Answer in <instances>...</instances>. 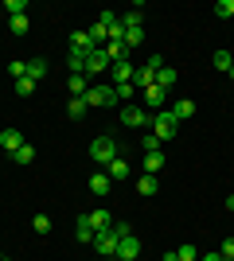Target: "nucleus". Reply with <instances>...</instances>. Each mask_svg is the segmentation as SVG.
I'll return each mask as SVG.
<instances>
[{"label": "nucleus", "instance_id": "2", "mask_svg": "<svg viewBox=\"0 0 234 261\" xmlns=\"http://www.w3.org/2000/svg\"><path fill=\"white\" fill-rule=\"evenodd\" d=\"M113 156H117V141H113V137H98V141L90 144V160H98L101 168H106Z\"/></svg>", "mask_w": 234, "mask_h": 261}, {"label": "nucleus", "instance_id": "4", "mask_svg": "<svg viewBox=\"0 0 234 261\" xmlns=\"http://www.w3.org/2000/svg\"><path fill=\"white\" fill-rule=\"evenodd\" d=\"M86 106H121V101H117L113 86H90L86 90Z\"/></svg>", "mask_w": 234, "mask_h": 261}, {"label": "nucleus", "instance_id": "18", "mask_svg": "<svg viewBox=\"0 0 234 261\" xmlns=\"http://www.w3.org/2000/svg\"><path fill=\"white\" fill-rule=\"evenodd\" d=\"M74 238L82 242V246H86V242H94V226H90V218H86V215L78 218V226H74Z\"/></svg>", "mask_w": 234, "mask_h": 261}, {"label": "nucleus", "instance_id": "16", "mask_svg": "<svg viewBox=\"0 0 234 261\" xmlns=\"http://www.w3.org/2000/svg\"><path fill=\"white\" fill-rule=\"evenodd\" d=\"M121 28H125V32H133V28H145V12H141V4H137L133 12H125V16H121Z\"/></svg>", "mask_w": 234, "mask_h": 261}, {"label": "nucleus", "instance_id": "12", "mask_svg": "<svg viewBox=\"0 0 234 261\" xmlns=\"http://www.w3.org/2000/svg\"><path fill=\"white\" fill-rule=\"evenodd\" d=\"M90 226H94V234H98V230H110L113 226V215H110V211H106V207H98V211H90Z\"/></svg>", "mask_w": 234, "mask_h": 261}, {"label": "nucleus", "instance_id": "33", "mask_svg": "<svg viewBox=\"0 0 234 261\" xmlns=\"http://www.w3.org/2000/svg\"><path fill=\"white\" fill-rule=\"evenodd\" d=\"M8 74L16 78V82H20V78H28V63H20V59H12V63H8Z\"/></svg>", "mask_w": 234, "mask_h": 261}, {"label": "nucleus", "instance_id": "34", "mask_svg": "<svg viewBox=\"0 0 234 261\" xmlns=\"http://www.w3.org/2000/svg\"><path fill=\"white\" fill-rule=\"evenodd\" d=\"M32 230H35V234H51V218H47V215H35L32 218Z\"/></svg>", "mask_w": 234, "mask_h": 261}, {"label": "nucleus", "instance_id": "42", "mask_svg": "<svg viewBox=\"0 0 234 261\" xmlns=\"http://www.w3.org/2000/svg\"><path fill=\"white\" fill-rule=\"evenodd\" d=\"M164 261H179V253H176V250H168V253H164Z\"/></svg>", "mask_w": 234, "mask_h": 261}, {"label": "nucleus", "instance_id": "29", "mask_svg": "<svg viewBox=\"0 0 234 261\" xmlns=\"http://www.w3.org/2000/svg\"><path fill=\"white\" fill-rule=\"evenodd\" d=\"M137 191H141V195H156V175H141V179H137Z\"/></svg>", "mask_w": 234, "mask_h": 261}, {"label": "nucleus", "instance_id": "26", "mask_svg": "<svg viewBox=\"0 0 234 261\" xmlns=\"http://www.w3.org/2000/svg\"><path fill=\"white\" fill-rule=\"evenodd\" d=\"M67 86H70V94H74V98H86V78H82V74H70Z\"/></svg>", "mask_w": 234, "mask_h": 261}, {"label": "nucleus", "instance_id": "35", "mask_svg": "<svg viewBox=\"0 0 234 261\" xmlns=\"http://www.w3.org/2000/svg\"><path fill=\"white\" fill-rule=\"evenodd\" d=\"M4 8H8V16H28V4H23V0H4Z\"/></svg>", "mask_w": 234, "mask_h": 261}, {"label": "nucleus", "instance_id": "46", "mask_svg": "<svg viewBox=\"0 0 234 261\" xmlns=\"http://www.w3.org/2000/svg\"><path fill=\"white\" fill-rule=\"evenodd\" d=\"M0 261H4V257H0Z\"/></svg>", "mask_w": 234, "mask_h": 261}, {"label": "nucleus", "instance_id": "45", "mask_svg": "<svg viewBox=\"0 0 234 261\" xmlns=\"http://www.w3.org/2000/svg\"><path fill=\"white\" fill-rule=\"evenodd\" d=\"M226 74H230V82H234V66H230V70H226Z\"/></svg>", "mask_w": 234, "mask_h": 261}, {"label": "nucleus", "instance_id": "14", "mask_svg": "<svg viewBox=\"0 0 234 261\" xmlns=\"http://www.w3.org/2000/svg\"><path fill=\"white\" fill-rule=\"evenodd\" d=\"M110 187H113V179L106 172H94V175H90V191H94V195H110Z\"/></svg>", "mask_w": 234, "mask_h": 261}, {"label": "nucleus", "instance_id": "37", "mask_svg": "<svg viewBox=\"0 0 234 261\" xmlns=\"http://www.w3.org/2000/svg\"><path fill=\"white\" fill-rule=\"evenodd\" d=\"M160 144H164V141H160L156 133H152V137H141V148H145V152H160Z\"/></svg>", "mask_w": 234, "mask_h": 261}, {"label": "nucleus", "instance_id": "23", "mask_svg": "<svg viewBox=\"0 0 234 261\" xmlns=\"http://www.w3.org/2000/svg\"><path fill=\"white\" fill-rule=\"evenodd\" d=\"M67 66H70V74H82V70H86V55L67 51Z\"/></svg>", "mask_w": 234, "mask_h": 261}, {"label": "nucleus", "instance_id": "27", "mask_svg": "<svg viewBox=\"0 0 234 261\" xmlns=\"http://www.w3.org/2000/svg\"><path fill=\"white\" fill-rule=\"evenodd\" d=\"M8 28H12V35H28L32 20H28V16H12V20H8Z\"/></svg>", "mask_w": 234, "mask_h": 261}, {"label": "nucleus", "instance_id": "3", "mask_svg": "<svg viewBox=\"0 0 234 261\" xmlns=\"http://www.w3.org/2000/svg\"><path fill=\"white\" fill-rule=\"evenodd\" d=\"M90 246H94L101 257H113V253H117V234H113V226H110V230H98Z\"/></svg>", "mask_w": 234, "mask_h": 261}, {"label": "nucleus", "instance_id": "22", "mask_svg": "<svg viewBox=\"0 0 234 261\" xmlns=\"http://www.w3.org/2000/svg\"><path fill=\"white\" fill-rule=\"evenodd\" d=\"M176 70H172V66H164V70H160V74H156V86H160V90H172V86H176Z\"/></svg>", "mask_w": 234, "mask_h": 261}, {"label": "nucleus", "instance_id": "5", "mask_svg": "<svg viewBox=\"0 0 234 261\" xmlns=\"http://www.w3.org/2000/svg\"><path fill=\"white\" fill-rule=\"evenodd\" d=\"M113 257H117V261H137V257H141V238H137V234L121 238V242H117V253H113Z\"/></svg>", "mask_w": 234, "mask_h": 261}, {"label": "nucleus", "instance_id": "19", "mask_svg": "<svg viewBox=\"0 0 234 261\" xmlns=\"http://www.w3.org/2000/svg\"><path fill=\"white\" fill-rule=\"evenodd\" d=\"M141 94H145V101H148V106H164V101H168V90H160L156 82H152L148 90H141Z\"/></svg>", "mask_w": 234, "mask_h": 261}, {"label": "nucleus", "instance_id": "13", "mask_svg": "<svg viewBox=\"0 0 234 261\" xmlns=\"http://www.w3.org/2000/svg\"><path fill=\"white\" fill-rule=\"evenodd\" d=\"M0 148H4V152H16V148H23L20 129H4V133H0Z\"/></svg>", "mask_w": 234, "mask_h": 261}, {"label": "nucleus", "instance_id": "1", "mask_svg": "<svg viewBox=\"0 0 234 261\" xmlns=\"http://www.w3.org/2000/svg\"><path fill=\"white\" fill-rule=\"evenodd\" d=\"M152 133L156 137H160V141H172V137H176L179 133V125H176V117H172V113H168V109H160V113H152Z\"/></svg>", "mask_w": 234, "mask_h": 261}, {"label": "nucleus", "instance_id": "17", "mask_svg": "<svg viewBox=\"0 0 234 261\" xmlns=\"http://www.w3.org/2000/svg\"><path fill=\"white\" fill-rule=\"evenodd\" d=\"M152 82H156V74L148 70V66H137V70H133V86L137 90H148Z\"/></svg>", "mask_w": 234, "mask_h": 261}, {"label": "nucleus", "instance_id": "39", "mask_svg": "<svg viewBox=\"0 0 234 261\" xmlns=\"http://www.w3.org/2000/svg\"><path fill=\"white\" fill-rule=\"evenodd\" d=\"M148 70H152V74H160V70H164V59H160V55H148Z\"/></svg>", "mask_w": 234, "mask_h": 261}, {"label": "nucleus", "instance_id": "25", "mask_svg": "<svg viewBox=\"0 0 234 261\" xmlns=\"http://www.w3.org/2000/svg\"><path fill=\"white\" fill-rule=\"evenodd\" d=\"M82 113H86V98H70V101H67V117L78 121Z\"/></svg>", "mask_w": 234, "mask_h": 261}, {"label": "nucleus", "instance_id": "41", "mask_svg": "<svg viewBox=\"0 0 234 261\" xmlns=\"http://www.w3.org/2000/svg\"><path fill=\"white\" fill-rule=\"evenodd\" d=\"M113 234H117V242H121V238H129L133 230H129V222H113Z\"/></svg>", "mask_w": 234, "mask_h": 261}, {"label": "nucleus", "instance_id": "40", "mask_svg": "<svg viewBox=\"0 0 234 261\" xmlns=\"http://www.w3.org/2000/svg\"><path fill=\"white\" fill-rule=\"evenodd\" d=\"M219 253H223V261H234V234L223 242V250H219Z\"/></svg>", "mask_w": 234, "mask_h": 261}, {"label": "nucleus", "instance_id": "20", "mask_svg": "<svg viewBox=\"0 0 234 261\" xmlns=\"http://www.w3.org/2000/svg\"><path fill=\"white\" fill-rule=\"evenodd\" d=\"M164 168V152H145V175H156Z\"/></svg>", "mask_w": 234, "mask_h": 261}, {"label": "nucleus", "instance_id": "43", "mask_svg": "<svg viewBox=\"0 0 234 261\" xmlns=\"http://www.w3.org/2000/svg\"><path fill=\"white\" fill-rule=\"evenodd\" d=\"M203 261H223V253H207V257H203Z\"/></svg>", "mask_w": 234, "mask_h": 261}, {"label": "nucleus", "instance_id": "21", "mask_svg": "<svg viewBox=\"0 0 234 261\" xmlns=\"http://www.w3.org/2000/svg\"><path fill=\"white\" fill-rule=\"evenodd\" d=\"M211 66H215V70H230V66H234V55L230 51H215L211 55Z\"/></svg>", "mask_w": 234, "mask_h": 261}, {"label": "nucleus", "instance_id": "30", "mask_svg": "<svg viewBox=\"0 0 234 261\" xmlns=\"http://www.w3.org/2000/svg\"><path fill=\"white\" fill-rule=\"evenodd\" d=\"M133 82H117V86H113V94H117V101H121V106H125V101H129V98H133Z\"/></svg>", "mask_w": 234, "mask_h": 261}, {"label": "nucleus", "instance_id": "6", "mask_svg": "<svg viewBox=\"0 0 234 261\" xmlns=\"http://www.w3.org/2000/svg\"><path fill=\"white\" fill-rule=\"evenodd\" d=\"M86 70H90V74H106V70H110V55H106V47H98V51L86 55Z\"/></svg>", "mask_w": 234, "mask_h": 261}, {"label": "nucleus", "instance_id": "8", "mask_svg": "<svg viewBox=\"0 0 234 261\" xmlns=\"http://www.w3.org/2000/svg\"><path fill=\"white\" fill-rule=\"evenodd\" d=\"M106 175H110V179H117V184H121V179H129V175H133V168H129V164H125L121 156H113V160L106 164Z\"/></svg>", "mask_w": 234, "mask_h": 261}, {"label": "nucleus", "instance_id": "32", "mask_svg": "<svg viewBox=\"0 0 234 261\" xmlns=\"http://www.w3.org/2000/svg\"><path fill=\"white\" fill-rule=\"evenodd\" d=\"M215 16H219V20H230L234 16V0H219V4H215Z\"/></svg>", "mask_w": 234, "mask_h": 261}, {"label": "nucleus", "instance_id": "28", "mask_svg": "<svg viewBox=\"0 0 234 261\" xmlns=\"http://www.w3.org/2000/svg\"><path fill=\"white\" fill-rule=\"evenodd\" d=\"M145 43V28H133V32H125V47L133 51V47H141Z\"/></svg>", "mask_w": 234, "mask_h": 261}, {"label": "nucleus", "instance_id": "24", "mask_svg": "<svg viewBox=\"0 0 234 261\" xmlns=\"http://www.w3.org/2000/svg\"><path fill=\"white\" fill-rule=\"evenodd\" d=\"M43 74H47V59H32V63H28V78H32V82H39Z\"/></svg>", "mask_w": 234, "mask_h": 261}, {"label": "nucleus", "instance_id": "10", "mask_svg": "<svg viewBox=\"0 0 234 261\" xmlns=\"http://www.w3.org/2000/svg\"><path fill=\"white\" fill-rule=\"evenodd\" d=\"M168 113L176 117V125L179 121H188V117H195V101H188V98H179V101H172L168 106Z\"/></svg>", "mask_w": 234, "mask_h": 261}, {"label": "nucleus", "instance_id": "7", "mask_svg": "<svg viewBox=\"0 0 234 261\" xmlns=\"http://www.w3.org/2000/svg\"><path fill=\"white\" fill-rule=\"evenodd\" d=\"M148 121V113L141 106H121V125H129V129H141Z\"/></svg>", "mask_w": 234, "mask_h": 261}, {"label": "nucleus", "instance_id": "44", "mask_svg": "<svg viewBox=\"0 0 234 261\" xmlns=\"http://www.w3.org/2000/svg\"><path fill=\"white\" fill-rule=\"evenodd\" d=\"M226 211H234V195H230V199H226Z\"/></svg>", "mask_w": 234, "mask_h": 261}, {"label": "nucleus", "instance_id": "31", "mask_svg": "<svg viewBox=\"0 0 234 261\" xmlns=\"http://www.w3.org/2000/svg\"><path fill=\"white\" fill-rule=\"evenodd\" d=\"M12 160H16V164H32V160H35V148H32V144H23V148H16V152H12Z\"/></svg>", "mask_w": 234, "mask_h": 261}, {"label": "nucleus", "instance_id": "38", "mask_svg": "<svg viewBox=\"0 0 234 261\" xmlns=\"http://www.w3.org/2000/svg\"><path fill=\"white\" fill-rule=\"evenodd\" d=\"M179 261H195V257H199V253H195V246H191V242H184V246H179Z\"/></svg>", "mask_w": 234, "mask_h": 261}, {"label": "nucleus", "instance_id": "36", "mask_svg": "<svg viewBox=\"0 0 234 261\" xmlns=\"http://www.w3.org/2000/svg\"><path fill=\"white\" fill-rule=\"evenodd\" d=\"M16 94H20V98H32V94H35V82H32V78H20V82H16Z\"/></svg>", "mask_w": 234, "mask_h": 261}, {"label": "nucleus", "instance_id": "11", "mask_svg": "<svg viewBox=\"0 0 234 261\" xmlns=\"http://www.w3.org/2000/svg\"><path fill=\"white\" fill-rule=\"evenodd\" d=\"M70 51L90 55V51H98V47H94V39H90V32H70Z\"/></svg>", "mask_w": 234, "mask_h": 261}, {"label": "nucleus", "instance_id": "9", "mask_svg": "<svg viewBox=\"0 0 234 261\" xmlns=\"http://www.w3.org/2000/svg\"><path fill=\"white\" fill-rule=\"evenodd\" d=\"M133 70L137 66L129 63V59H121V63H110V74H113V86L117 82H133Z\"/></svg>", "mask_w": 234, "mask_h": 261}, {"label": "nucleus", "instance_id": "15", "mask_svg": "<svg viewBox=\"0 0 234 261\" xmlns=\"http://www.w3.org/2000/svg\"><path fill=\"white\" fill-rule=\"evenodd\" d=\"M106 55H110V63H121V59H129V47H125V39H110V43H106Z\"/></svg>", "mask_w": 234, "mask_h": 261}]
</instances>
